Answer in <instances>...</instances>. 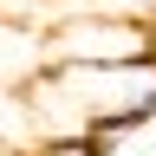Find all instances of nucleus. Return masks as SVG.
Listing matches in <instances>:
<instances>
[{"instance_id": "nucleus-1", "label": "nucleus", "mask_w": 156, "mask_h": 156, "mask_svg": "<svg viewBox=\"0 0 156 156\" xmlns=\"http://www.w3.org/2000/svg\"><path fill=\"white\" fill-rule=\"evenodd\" d=\"M26 111L39 130H85V124H150L156 117V52L111 58V65H39L26 78Z\"/></svg>"}, {"instance_id": "nucleus-2", "label": "nucleus", "mask_w": 156, "mask_h": 156, "mask_svg": "<svg viewBox=\"0 0 156 156\" xmlns=\"http://www.w3.org/2000/svg\"><path fill=\"white\" fill-rule=\"evenodd\" d=\"M150 52V26L104 13H52L39 20V65H111Z\"/></svg>"}, {"instance_id": "nucleus-3", "label": "nucleus", "mask_w": 156, "mask_h": 156, "mask_svg": "<svg viewBox=\"0 0 156 156\" xmlns=\"http://www.w3.org/2000/svg\"><path fill=\"white\" fill-rule=\"evenodd\" d=\"M0 156H33V150H13V143H7V136H0Z\"/></svg>"}, {"instance_id": "nucleus-4", "label": "nucleus", "mask_w": 156, "mask_h": 156, "mask_svg": "<svg viewBox=\"0 0 156 156\" xmlns=\"http://www.w3.org/2000/svg\"><path fill=\"white\" fill-rule=\"evenodd\" d=\"M150 52H156V20H150Z\"/></svg>"}, {"instance_id": "nucleus-5", "label": "nucleus", "mask_w": 156, "mask_h": 156, "mask_svg": "<svg viewBox=\"0 0 156 156\" xmlns=\"http://www.w3.org/2000/svg\"><path fill=\"white\" fill-rule=\"evenodd\" d=\"M117 156H124V150H117Z\"/></svg>"}]
</instances>
